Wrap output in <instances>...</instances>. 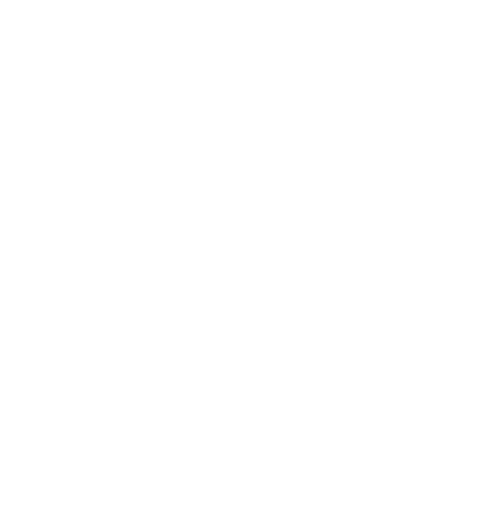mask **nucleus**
Segmentation results:
<instances>
[]
</instances>
